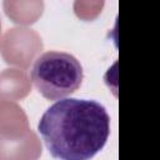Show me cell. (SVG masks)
Here are the masks:
<instances>
[{"label": "cell", "instance_id": "cell-2", "mask_svg": "<svg viewBox=\"0 0 160 160\" xmlns=\"http://www.w3.org/2000/svg\"><path fill=\"white\" fill-rule=\"evenodd\" d=\"M30 78L45 99L60 100L80 88L84 70L74 55L64 51H46L35 59Z\"/></svg>", "mask_w": 160, "mask_h": 160}, {"label": "cell", "instance_id": "cell-1", "mask_svg": "<svg viewBox=\"0 0 160 160\" xmlns=\"http://www.w3.org/2000/svg\"><path fill=\"white\" fill-rule=\"evenodd\" d=\"M38 132L52 158L89 160L109 139L110 116L99 101L64 98L45 110Z\"/></svg>", "mask_w": 160, "mask_h": 160}]
</instances>
